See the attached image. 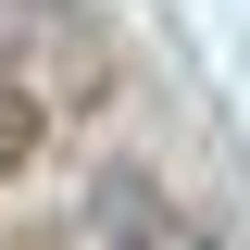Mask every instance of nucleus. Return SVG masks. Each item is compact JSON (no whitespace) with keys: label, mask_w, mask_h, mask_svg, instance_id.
Returning <instances> with one entry per match:
<instances>
[{"label":"nucleus","mask_w":250,"mask_h":250,"mask_svg":"<svg viewBox=\"0 0 250 250\" xmlns=\"http://www.w3.org/2000/svg\"><path fill=\"white\" fill-rule=\"evenodd\" d=\"M88 225H100V250H188V225L163 213V188L138 175V163H113V175L88 188Z\"/></svg>","instance_id":"f257e3e1"},{"label":"nucleus","mask_w":250,"mask_h":250,"mask_svg":"<svg viewBox=\"0 0 250 250\" xmlns=\"http://www.w3.org/2000/svg\"><path fill=\"white\" fill-rule=\"evenodd\" d=\"M25 150H38V100L0 88V175H25Z\"/></svg>","instance_id":"f03ea898"}]
</instances>
